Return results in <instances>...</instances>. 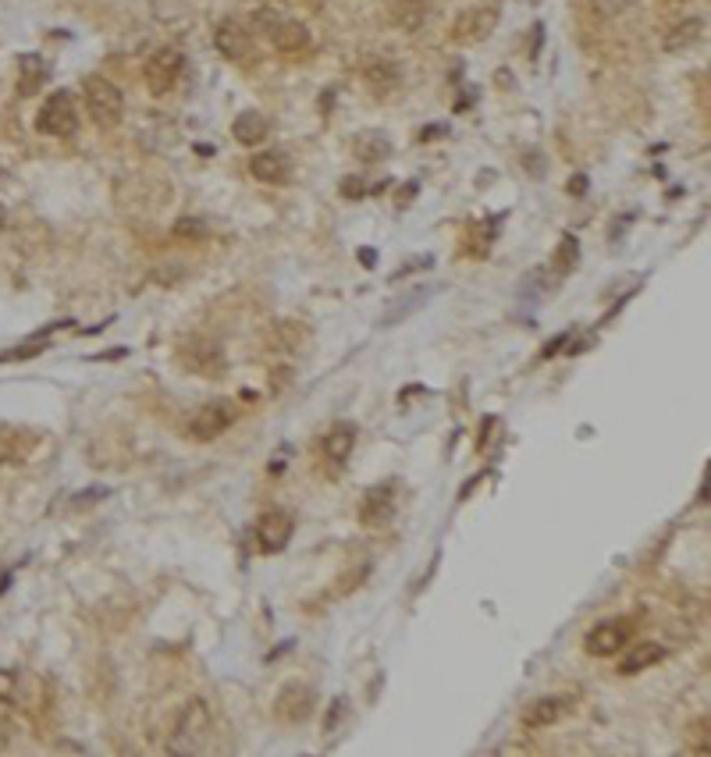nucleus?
Returning <instances> with one entry per match:
<instances>
[{
  "mask_svg": "<svg viewBox=\"0 0 711 757\" xmlns=\"http://www.w3.org/2000/svg\"><path fill=\"white\" fill-rule=\"evenodd\" d=\"M349 718V700L345 697H334V704H331V711H327V718H324V736H334L338 733V726Z\"/></svg>",
  "mask_w": 711,
  "mask_h": 757,
  "instance_id": "obj_28",
  "label": "nucleus"
},
{
  "mask_svg": "<svg viewBox=\"0 0 711 757\" xmlns=\"http://www.w3.org/2000/svg\"><path fill=\"white\" fill-rule=\"evenodd\" d=\"M412 196H416V182H406V186L399 189V203L406 206V203H409V199H412Z\"/></svg>",
  "mask_w": 711,
  "mask_h": 757,
  "instance_id": "obj_37",
  "label": "nucleus"
},
{
  "mask_svg": "<svg viewBox=\"0 0 711 757\" xmlns=\"http://www.w3.org/2000/svg\"><path fill=\"white\" fill-rule=\"evenodd\" d=\"M577 257H580V242H577L573 235H562L559 253H555V271H559V274H569V271L577 267Z\"/></svg>",
  "mask_w": 711,
  "mask_h": 757,
  "instance_id": "obj_26",
  "label": "nucleus"
},
{
  "mask_svg": "<svg viewBox=\"0 0 711 757\" xmlns=\"http://www.w3.org/2000/svg\"><path fill=\"white\" fill-rule=\"evenodd\" d=\"M4 221H7V213H4V206H0V228H4Z\"/></svg>",
  "mask_w": 711,
  "mask_h": 757,
  "instance_id": "obj_39",
  "label": "nucleus"
},
{
  "mask_svg": "<svg viewBox=\"0 0 711 757\" xmlns=\"http://www.w3.org/2000/svg\"><path fill=\"white\" fill-rule=\"evenodd\" d=\"M47 75H50V68H47V61L39 54H22L18 57V90H22V96L39 93Z\"/></svg>",
  "mask_w": 711,
  "mask_h": 757,
  "instance_id": "obj_23",
  "label": "nucleus"
},
{
  "mask_svg": "<svg viewBox=\"0 0 711 757\" xmlns=\"http://www.w3.org/2000/svg\"><path fill=\"white\" fill-rule=\"evenodd\" d=\"M562 711H566V700L562 697H537L533 704H526L523 726L526 729H548V726H555L562 718Z\"/></svg>",
  "mask_w": 711,
  "mask_h": 757,
  "instance_id": "obj_21",
  "label": "nucleus"
},
{
  "mask_svg": "<svg viewBox=\"0 0 711 757\" xmlns=\"http://www.w3.org/2000/svg\"><path fill=\"white\" fill-rule=\"evenodd\" d=\"M629 644V622L626 619H602L584 637V651L591 658H611Z\"/></svg>",
  "mask_w": 711,
  "mask_h": 757,
  "instance_id": "obj_10",
  "label": "nucleus"
},
{
  "mask_svg": "<svg viewBox=\"0 0 711 757\" xmlns=\"http://www.w3.org/2000/svg\"><path fill=\"white\" fill-rule=\"evenodd\" d=\"M206 235H210V228H206L200 217H178V221H175V239L196 242V239H206Z\"/></svg>",
  "mask_w": 711,
  "mask_h": 757,
  "instance_id": "obj_27",
  "label": "nucleus"
},
{
  "mask_svg": "<svg viewBox=\"0 0 711 757\" xmlns=\"http://www.w3.org/2000/svg\"><path fill=\"white\" fill-rule=\"evenodd\" d=\"M316 711V690L303 679H289L274 697V715L289 726H299Z\"/></svg>",
  "mask_w": 711,
  "mask_h": 757,
  "instance_id": "obj_9",
  "label": "nucleus"
},
{
  "mask_svg": "<svg viewBox=\"0 0 711 757\" xmlns=\"http://www.w3.org/2000/svg\"><path fill=\"white\" fill-rule=\"evenodd\" d=\"M499 25V7H470L463 11L455 22H452V39L459 47H473V43H484Z\"/></svg>",
  "mask_w": 711,
  "mask_h": 757,
  "instance_id": "obj_11",
  "label": "nucleus"
},
{
  "mask_svg": "<svg viewBox=\"0 0 711 757\" xmlns=\"http://www.w3.org/2000/svg\"><path fill=\"white\" fill-rule=\"evenodd\" d=\"M342 196H345V199H363L367 189H363L360 178H345V182H342Z\"/></svg>",
  "mask_w": 711,
  "mask_h": 757,
  "instance_id": "obj_33",
  "label": "nucleus"
},
{
  "mask_svg": "<svg viewBox=\"0 0 711 757\" xmlns=\"http://www.w3.org/2000/svg\"><path fill=\"white\" fill-rule=\"evenodd\" d=\"M360 260H363V267H374L377 264V253L367 246V249H360Z\"/></svg>",
  "mask_w": 711,
  "mask_h": 757,
  "instance_id": "obj_38",
  "label": "nucleus"
},
{
  "mask_svg": "<svg viewBox=\"0 0 711 757\" xmlns=\"http://www.w3.org/2000/svg\"><path fill=\"white\" fill-rule=\"evenodd\" d=\"M235 423V405L231 402H224V398H210V402H204L193 416H189V438L193 441H213V438H221L228 427Z\"/></svg>",
  "mask_w": 711,
  "mask_h": 757,
  "instance_id": "obj_8",
  "label": "nucleus"
},
{
  "mask_svg": "<svg viewBox=\"0 0 711 757\" xmlns=\"http://www.w3.org/2000/svg\"><path fill=\"white\" fill-rule=\"evenodd\" d=\"M182 72H186V54H182L178 47H157V50L146 57V65H143L146 90L153 96L171 93V90L178 86Z\"/></svg>",
  "mask_w": 711,
  "mask_h": 757,
  "instance_id": "obj_4",
  "label": "nucleus"
},
{
  "mask_svg": "<svg viewBox=\"0 0 711 757\" xmlns=\"http://www.w3.org/2000/svg\"><path fill=\"white\" fill-rule=\"evenodd\" d=\"M178 363L200 378H221L228 370V356L213 338H186L178 345Z\"/></svg>",
  "mask_w": 711,
  "mask_h": 757,
  "instance_id": "obj_6",
  "label": "nucleus"
},
{
  "mask_svg": "<svg viewBox=\"0 0 711 757\" xmlns=\"http://www.w3.org/2000/svg\"><path fill=\"white\" fill-rule=\"evenodd\" d=\"M430 291H434V288H420V291H409V295H403V299H399V302L388 309L385 324H399V320H406L412 309H420V306L430 299Z\"/></svg>",
  "mask_w": 711,
  "mask_h": 757,
  "instance_id": "obj_25",
  "label": "nucleus"
},
{
  "mask_svg": "<svg viewBox=\"0 0 711 757\" xmlns=\"http://www.w3.org/2000/svg\"><path fill=\"white\" fill-rule=\"evenodd\" d=\"M292 157L285 150H260L249 161V175L264 186H289L292 182Z\"/></svg>",
  "mask_w": 711,
  "mask_h": 757,
  "instance_id": "obj_13",
  "label": "nucleus"
},
{
  "mask_svg": "<svg viewBox=\"0 0 711 757\" xmlns=\"http://www.w3.org/2000/svg\"><path fill=\"white\" fill-rule=\"evenodd\" d=\"M491 427H495V416H484V423H481V438H477V448H484V438L491 434Z\"/></svg>",
  "mask_w": 711,
  "mask_h": 757,
  "instance_id": "obj_34",
  "label": "nucleus"
},
{
  "mask_svg": "<svg viewBox=\"0 0 711 757\" xmlns=\"http://www.w3.org/2000/svg\"><path fill=\"white\" fill-rule=\"evenodd\" d=\"M306 338H309V331H306L299 320H278L267 331V349L271 352H299Z\"/></svg>",
  "mask_w": 711,
  "mask_h": 757,
  "instance_id": "obj_19",
  "label": "nucleus"
},
{
  "mask_svg": "<svg viewBox=\"0 0 711 757\" xmlns=\"http://www.w3.org/2000/svg\"><path fill=\"white\" fill-rule=\"evenodd\" d=\"M50 342L47 338H32V345H22V349H11V352H4L0 360H29V356H36V352H43Z\"/></svg>",
  "mask_w": 711,
  "mask_h": 757,
  "instance_id": "obj_32",
  "label": "nucleus"
},
{
  "mask_svg": "<svg viewBox=\"0 0 711 757\" xmlns=\"http://www.w3.org/2000/svg\"><path fill=\"white\" fill-rule=\"evenodd\" d=\"M36 128H39L43 135H57V139L72 135V132L79 128V107H75V96L68 93V90H54V93L43 100L39 114H36Z\"/></svg>",
  "mask_w": 711,
  "mask_h": 757,
  "instance_id": "obj_5",
  "label": "nucleus"
},
{
  "mask_svg": "<svg viewBox=\"0 0 711 757\" xmlns=\"http://www.w3.org/2000/svg\"><path fill=\"white\" fill-rule=\"evenodd\" d=\"M352 153L360 164H385L392 157V139L381 128H363L352 135Z\"/></svg>",
  "mask_w": 711,
  "mask_h": 757,
  "instance_id": "obj_16",
  "label": "nucleus"
},
{
  "mask_svg": "<svg viewBox=\"0 0 711 757\" xmlns=\"http://www.w3.org/2000/svg\"><path fill=\"white\" fill-rule=\"evenodd\" d=\"M569 192H573V196L587 192V178H584V175H573V182H569Z\"/></svg>",
  "mask_w": 711,
  "mask_h": 757,
  "instance_id": "obj_36",
  "label": "nucleus"
},
{
  "mask_svg": "<svg viewBox=\"0 0 711 757\" xmlns=\"http://www.w3.org/2000/svg\"><path fill=\"white\" fill-rule=\"evenodd\" d=\"M18 693V675L11 668H0V704H11Z\"/></svg>",
  "mask_w": 711,
  "mask_h": 757,
  "instance_id": "obj_31",
  "label": "nucleus"
},
{
  "mask_svg": "<svg viewBox=\"0 0 711 757\" xmlns=\"http://www.w3.org/2000/svg\"><path fill=\"white\" fill-rule=\"evenodd\" d=\"M363 79L370 86L374 96H395L403 90V68L388 57H374L367 68H363Z\"/></svg>",
  "mask_w": 711,
  "mask_h": 757,
  "instance_id": "obj_15",
  "label": "nucleus"
},
{
  "mask_svg": "<svg viewBox=\"0 0 711 757\" xmlns=\"http://www.w3.org/2000/svg\"><path fill=\"white\" fill-rule=\"evenodd\" d=\"M395 516V487L392 483H377L363 494V509H360V523L363 526H385Z\"/></svg>",
  "mask_w": 711,
  "mask_h": 757,
  "instance_id": "obj_14",
  "label": "nucleus"
},
{
  "mask_svg": "<svg viewBox=\"0 0 711 757\" xmlns=\"http://www.w3.org/2000/svg\"><path fill=\"white\" fill-rule=\"evenodd\" d=\"M213 47L221 57L242 65V61H253L256 57V43H253V29L238 18H224L213 25Z\"/></svg>",
  "mask_w": 711,
  "mask_h": 757,
  "instance_id": "obj_7",
  "label": "nucleus"
},
{
  "mask_svg": "<svg viewBox=\"0 0 711 757\" xmlns=\"http://www.w3.org/2000/svg\"><path fill=\"white\" fill-rule=\"evenodd\" d=\"M352 452H356V427L352 423H334L327 431V438H324V456L334 466H342V463H349Z\"/></svg>",
  "mask_w": 711,
  "mask_h": 757,
  "instance_id": "obj_20",
  "label": "nucleus"
},
{
  "mask_svg": "<svg viewBox=\"0 0 711 757\" xmlns=\"http://www.w3.org/2000/svg\"><path fill=\"white\" fill-rule=\"evenodd\" d=\"M701 39H705V18H683L662 36V47L669 54H680V50H690L694 43H701Z\"/></svg>",
  "mask_w": 711,
  "mask_h": 757,
  "instance_id": "obj_18",
  "label": "nucleus"
},
{
  "mask_svg": "<svg viewBox=\"0 0 711 757\" xmlns=\"http://www.w3.org/2000/svg\"><path fill=\"white\" fill-rule=\"evenodd\" d=\"M253 29L278 54H285V57H303V54H309V47H313V36H309V29H306L299 18H285L282 11L267 7V4L253 14Z\"/></svg>",
  "mask_w": 711,
  "mask_h": 757,
  "instance_id": "obj_1",
  "label": "nucleus"
},
{
  "mask_svg": "<svg viewBox=\"0 0 711 757\" xmlns=\"http://www.w3.org/2000/svg\"><path fill=\"white\" fill-rule=\"evenodd\" d=\"M267 7L274 11H296V14H316L320 11V0H267Z\"/></svg>",
  "mask_w": 711,
  "mask_h": 757,
  "instance_id": "obj_29",
  "label": "nucleus"
},
{
  "mask_svg": "<svg viewBox=\"0 0 711 757\" xmlns=\"http://www.w3.org/2000/svg\"><path fill=\"white\" fill-rule=\"evenodd\" d=\"M82 96H86L90 117H93L100 128H117V125H121V117H125V96H121V90H117L110 79L90 75Z\"/></svg>",
  "mask_w": 711,
  "mask_h": 757,
  "instance_id": "obj_3",
  "label": "nucleus"
},
{
  "mask_svg": "<svg viewBox=\"0 0 711 757\" xmlns=\"http://www.w3.org/2000/svg\"><path fill=\"white\" fill-rule=\"evenodd\" d=\"M669 651L662 648V644H655V640H647V644H637L626 658H619V675H637V672H644V668H651V665H658L662 658H665Z\"/></svg>",
  "mask_w": 711,
  "mask_h": 757,
  "instance_id": "obj_24",
  "label": "nucleus"
},
{
  "mask_svg": "<svg viewBox=\"0 0 711 757\" xmlns=\"http://www.w3.org/2000/svg\"><path fill=\"white\" fill-rule=\"evenodd\" d=\"M427 18H430V0H395V7H392V25L403 32L423 29Z\"/></svg>",
  "mask_w": 711,
  "mask_h": 757,
  "instance_id": "obj_22",
  "label": "nucleus"
},
{
  "mask_svg": "<svg viewBox=\"0 0 711 757\" xmlns=\"http://www.w3.org/2000/svg\"><path fill=\"white\" fill-rule=\"evenodd\" d=\"M210 729H213V718H210L204 697L186 700L175 715V729L168 736V754H204L210 744Z\"/></svg>",
  "mask_w": 711,
  "mask_h": 757,
  "instance_id": "obj_2",
  "label": "nucleus"
},
{
  "mask_svg": "<svg viewBox=\"0 0 711 757\" xmlns=\"http://www.w3.org/2000/svg\"><path fill=\"white\" fill-rule=\"evenodd\" d=\"M541 43H544V25H533V50H530L533 57L541 54Z\"/></svg>",
  "mask_w": 711,
  "mask_h": 757,
  "instance_id": "obj_35",
  "label": "nucleus"
},
{
  "mask_svg": "<svg viewBox=\"0 0 711 757\" xmlns=\"http://www.w3.org/2000/svg\"><path fill=\"white\" fill-rule=\"evenodd\" d=\"M292 534H296V516L285 512V509H271L256 523V541H260V552H267V555L285 552L289 541H292Z\"/></svg>",
  "mask_w": 711,
  "mask_h": 757,
  "instance_id": "obj_12",
  "label": "nucleus"
},
{
  "mask_svg": "<svg viewBox=\"0 0 711 757\" xmlns=\"http://www.w3.org/2000/svg\"><path fill=\"white\" fill-rule=\"evenodd\" d=\"M267 132H271V121H267L260 110H242V114H235V121H231V135H235V143H242V146H260V143L267 139Z\"/></svg>",
  "mask_w": 711,
  "mask_h": 757,
  "instance_id": "obj_17",
  "label": "nucleus"
},
{
  "mask_svg": "<svg viewBox=\"0 0 711 757\" xmlns=\"http://www.w3.org/2000/svg\"><path fill=\"white\" fill-rule=\"evenodd\" d=\"M18 459V438L11 427H0V466Z\"/></svg>",
  "mask_w": 711,
  "mask_h": 757,
  "instance_id": "obj_30",
  "label": "nucleus"
}]
</instances>
